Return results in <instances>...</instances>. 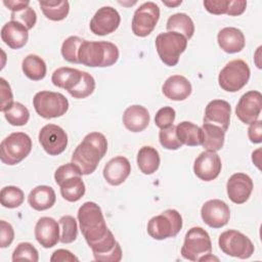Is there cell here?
Masks as SVG:
<instances>
[{"mask_svg":"<svg viewBox=\"0 0 262 262\" xmlns=\"http://www.w3.org/2000/svg\"><path fill=\"white\" fill-rule=\"evenodd\" d=\"M192 91V87L188 79L181 75H173L169 77L163 84V94L174 101L186 99Z\"/></svg>","mask_w":262,"mask_h":262,"instance_id":"21","label":"cell"},{"mask_svg":"<svg viewBox=\"0 0 262 262\" xmlns=\"http://www.w3.org/2000/svg\"><path fill=\"white\" fill-rule=\"evenodd\" d=\"M203 132L202 145L206 150L218 151L223 147L225 139V131L217 125L203 123L201 127Z\"/></svg>","mask_w":262,"mask_h":262,"instance_id":"26","label":"cell"},{"mask_svg":"<svg viewBox=\"0 0 262 262\" xmlns=\"http://www.w3.org/2000/svg\"><path fill=\"white\" fill-rule=\"evenodd\" d=\"M84 39L78 37V36H70L67 38L62 45H61V55L62 57L72 63H79L78 60V51L83 43Z\"/></svg>","mask_w":262,"mask_h":262,"instance_id":"38","label":"cell"},{"mask_svg":"<svg viewBox=\"0 0 262 262\" xmlns=\"http://www.w3.org/2000/svg\"><path fill=\"white\" fill-rule=\"evenodd\" d=\"M160 163V155L155 147L145 145L138 150L137 166L143 174L150 175L155 173L159 169Z\"/></svg>","mask_w":262,"mask_h":262,"instance_id":"29","label":"cell"},{"mask_svg":"<svg viewBox=\"0 0 262 262\" xmlns=\"http://www.w3.org/2000/svg\"><path fill=\"white\" fill-rule=\"evenodd\" d=\"M253 180L245 173L232 174L226 183V191L229 200L237 205L246 203L253 191Z\"/></svg>","mask_w":262,"mask_h":262,"instance_id":"17","label":"cell"},{"mask_svg":"<svg viewBox=\"0 0 262 262\" xmlns=\"http://www.w3.org/2000/svg\"><path fill=\"white\" fill-rule=\"evenodd\" d=\"M82 71L77 69L62 67L55 70L51 77V82L58 88H63L68 92L74 88L82 78Z\"/></svg>","mask_w":262,"mask_h":262,"instance_id":"28","label":"cell"},{"mask_svg":"<svg viewBox=\"0 0 262 262\" xmlns=\"http://www.w3.org/2000/svg\"><path fill=\"white\" fill-rule=\"evenodd\" d=\"M247 7V1L244 0H234L229 1V5L227 8V13L230 16H236L244 13Z\"/></svg>","mask_w":262,"mask_h":262,"instance_id":"50","label":"cell"},{"mask_svg":"<svg viewBox=\"0 0 262 262\" xmlns=\"http://www.w3.org/2000/svg\"><path fill=\"white\" fill-rule=\"evenodd\" d=\"M203 221L212 228H221L225 226L230 218L228 205L218 199L207 201L201 208Z\"/></svg>","mask_w":262,"mask_h":262,"instance_id":"15","label":"cell"},{"mask_svg":"<svg viewBox=\"0 0 262 262\" xmlns=\"http://www.w3.org/2000/svg\"><path fill=\"white\" fill-rule=\"evenodd\" d=\"M36 113L44 119H53L63 116L69 110V100L59 92L40 91L33 98Z\"/></svg>","mask_w":262,"mask_h":262,"instance_id":"9","label":"cell"},{"mask_svg":"<svg viewBox=\"0 0 262 262\" xmlns=\"http://www.w3.org/2000/svg\"><path fill=\"white\" fill-rule=\"evenodd\" d=\"M3 4L11 10V12L18 11L25 7H28L30 5V1H19V0H8L3 1Z\"/></svg>","mask_w":262,"mask_h":262,"instance_id":"51","label":"cell"},{"mask_svg":"<svg viewBox=\"0 0 262 262\" xmlns=\"http://www.w3.org/2000/svg\"><path fill=\"white\" fill-rule=\"evenodd\" d=\"M220 250L231 257L248 259L254 254V245L251 239L244 233L229 229L223 231L218 238Z\"/></svg>","mask_w":262,"mask_h":262,"instance_id":"10","label":"cell"},{"mask_svg":"<svg viewBox=\"0 0 262 262\" xmlns=\"http://www.w3.org/2000/svg\"><path fill=\"white\" fill-rule=\"evenodd\" d=\"M95 89V80L94 78L87 72H83L82 78L80 82L72 88L69 93L74 97L78 99L86 98L90 96Z\"/></svg>","mask_w":262,"mask_h":262,"instance_id":"37","label":"cell"},{"mask_svg":"<svg viewBox=\"0 0 262 262\" xmlns=\"http://www.w3.org/2000/svg\"><path fill=\"white\" fill-rule=\"evenodd\" d=\"M163 3L169 7H173V6H177V5H180L182 3L181 0L179 1H176V2H168V1H163Z\"/></svg>","mask_w":262,"mask_h":262,"instance_id":"53","label":"cell"},{"mask_svg":"<svg viewBox=\"0 0 262 262\" xmlns=\"http://www.w3.org/2000/svg\"><path fill=\"white\" fill-rule=\"evenodd\" d=\"M14 238V231L12 226L5 220L0 221V247L7 248L11 245Z\"/></svg>","mask_w":262,"mask_h":262,"instance_id":"46","label":"cell"},{"mask_svg":"<svg viewBox=\"0 0 262 262\" xmlns=\"http://www.w3.org/2000/svg\"><path fill=\"white\" fill-rule=\"evenodd\" d=\"M72 176H82L80 169L72 162L59 166L54 173V179H55L56 184H58V185L64 179L72 177Z\"/></svg>","mask_w":262,"mask_h":262,"instance_id":"43","label":"cell"},{"mask_svg":"<svg viewBox=\"0 0 262 262\" xmlns=\"http://www.w3.org/2000/svg\"><path fill=\"white\" fill-rule=\"evenodd\" d=\"M230 115L231 107L226 100L214 99L205 108L204 123L217 125L226 132L230 123Z\"/></svg>","mask_w":262,"mask_h":262,"instance_id":"19","label":"cell"},{"mask_svg":"<svg viewBox=\"0 0 262 262\" xmlns=\"http://www.w3.org/2000/svg\"><path fill=\"white\" fill-rule=\"evenodd\" d=\"M181 256L189 261H218L212 256V242L203 227H191L185 234L181 248Z\"/></svg>","mask_w":262,"mask_h":262,"instance_id":"4","label":"cell"},{"mask_svg":"<svg viewBox=\"0 0 262 262\" xmlns=\"http://www.w3.org/2000/svg\"><path fill=\"white\" fill-rule=\"evenodd\" d=\"M55 191L48 185H38L33 188L28 195L29 205L36 211L50 209L55 204Z\"/></svg>","mask_w":262,"mask_h":262,"instance_id":"25","label":"cell"},{"mask_svg":"<svg viewBox=\"0 0 262 262\" xmlns=\"http://www.w3.org/2000/svg\"><path fill=\"white\" fill-rule=\"evenodd\" d=\"M25 200L24 191L13 185L5 186L0 191V202L1 205L8 209H14L19 207Z\"/></svg>","mask_w":262,"mask_h":262,"instance_id":"34","label":"cell"},{"mask_svg":"<svg viewBox=\"0 0 262 262\" xmlns=\"http://www.w3.org/2000/svg\"><path fill=\"white\" fill-rule=\"evenodd\" d=\"M217 42L220 48L226 53H237L246 45L244 33L233 27H226L220 30L217 35Z\"/></svg>","mask_w":262,"mask_h":262,"instance_id":"23","label":"cell"},{"mask_svg":"<svg viewBox=\"0 0 262 262\" xmlns=\"http://www.w3.org/2000/svg\"><path fill=\"white\" fill-rule=\"evenodd\" d=\"M10 18L13 21H17V23L24 25L28 30H31L36 25L37 14L32 7L28 6L18 11L11 12Z\"/></svg>","mask_w":262,"mask_h":262,"instance_id":"41","label":"cell"},{"mask_svg":"<svg viewBox=\"0 0 262 262\" xmlns=\"http://www.w3.org/2000/svg\"><path fill=\"white\" fill-rule=\"evenodd\" d=\"M21 69L26 77L33 81H40L46 76V63L36 54L27 55L21 62Z\"/></svg>","mask_w":262,"mask_h":262,"instance_id":"32","label":"cell"},{"mask_svg":"<svg viewBox=\"0 0 262 262\" xmlns=\"http://www.w3.org/2000/svg\"><path fill=\"white\" fill-rule=\"evenodd\" d=\"M149 113L142 105L134 104L128 106L123 114V124L131 132L143 131L149 124Z\"/></svg>","mask_w":262,"mask_h":262,"instance_id":"24","label":"cell"},{"mask_svg":"<svg viewBox=\"0 0 262 262\" xmlns=\"http://www.w3.org/2000/svg\"><path fill=\"white\" fill-rule=\"evenodd\" d=\"M29 30L17 21L10 20L1 29L2 41L11 49L24 47L29 40Z\"/></svg>","mask_w":262,"mask_h":262,"instance_id":"22","label":"cell"},{"mask_svg":"<svg viewBox=\"0 0 262 262\" xmlns=\"http://www.w3.org/2000/svg\"><path fill=\"white\" fill-rule=\"evenodd\" d=\"M262 110V94L251 90L243 94L236 104L235 115L244 124H252L257 121Z\"/></svg>","mask_w":262,"mask_h":262,"instance_id":"14","label":"cell"},{"mask_svg":"<svg viewBox=\"0 0 262 262\" xmlns=\"http://www.w3.org/2000/svg\"><path fill=\"white\" fill-rule=\"evenodd\" d=\"M230 0H206L203 2L206 10L212 14H226Z\"/></svg>","mask_w":262,"mask_h":262,"instance_id":"45","label":"cell"},{"mask_svg":"<svg viewBox=\"0 0 262 262\" xmlns=\"http://www.w3.org/2000/svg\"><path fill=\"white\" fill-rule=\"evenodd\" d=\"M119 59L118 47L107 41L84 40L78 51L79 63L90 68L111 67Z\"/></svg>","mask_w":262,"mask_h":262,"instance_id":"3","label":"cell"},{"mask_svg":"<svg viewBox=\"0 0 262 262\" xmlns=\"http://www.w3.org/2000/svg\"><path fill=\"white\" fill-rule=\"evenodd\" d=\"M51 262H74L79 261V259L70 251L64 249L56 250L52 253V256L50 257Z\"/></svg>","mask_w":262,"mask_h":262,"instance_id":"49","label":"cell"},{"mask_svg":"<svg viewBox=\"0 0 262 262\" xmlns=\"http://www.w3.org/2000/svg\"><path fill=\"white\" fill-rule=\"evenodd\" d=\"M166 28L168 32L181 34L187 40L190 39L194 33V24L192 19L186 13L182 12L172 14L167 20Z\"/></svg>","mask_w":262,"mask_h":262,"instance_id":"30","label":"cell"},{"mask_svg":"<svg viewBox=\"0 0 262 262\" xmlns=\"http://www.w3.org/2000/svg\"><path fill=\"white\" fill-rule=\"evenodd\" d=\"M159 140L163 147L171 150H176L182 146L176 135V126L171 125L167 128L161 129L159 133Z\"/></svg>","mask_w":262,"mask_h":262,"instance_id":"40","label":"cell"},{"mask_svg":"<svg viewBox=\"0 0 262 262\" xmlns=\"http://www.w3.org/2000/svg\"><path fill=\"white\" fill-rule=\"evenodd\" d=\"M175 116H176V113L173 107L163 106L157 112V114L155 116V124L160 129L167 128V127L173 125Z\"/></svg>","mask_w":262,"mask_h":262,"instance_id":"42","label":"cell"},{"mask_svg":"<svg viewBox=\"0 0 262 262\" xmlns=\"http://www.w3.org/2000/svg\"><path fill=\"white\" fill-rule=\"evenodd\" d=\"M131 173V165L127 158L118 156L111 159L103 168V177L113 186L122 184Z\"/></svg>","mask_w":262,"mask_h":262,"instance_id":"20","label":"cell"},{"mask_svg":"<svg viewBox=\"0 0 262 262\" xmlns=\"http://www.w3.org/2000/svg\"><path fill=\"white\" fill-rule=\"evenodd\" d=\"M0 97H1V106L0 111L5 113L8 108L12 106L13 102V95L10 88V85L6 82L4 78H0Z\"/></svg>","mask_w":262,"mask_h":262,"instance_id":"44","label":"cell"},{"mask_svg":"<svg viewBox=\"0 0 262 262\" xmlns=\"http://www.w3.org/2000/svg\"><path fill=\"white\" fill-rule=\"evenodd\" d=\"M77 217L81 232L90 248L102 242L111 232L100 207L94 202L84 203L79 208Z\"/></svg>","mask_w":262,"mask_h":262,"instance_id":"2","label":"cell"},{"mask_svg":"<svg viewBox=\"0 0 262 262\" xmlns=\"http://www.w3.org/2000/svg\"><path fill=\"white\" fill-rule=\"evenodd\" d=\"M221 159L216 151L205 150L201 152L194 161L193 172L203 181H212L221 172Z\"/></svg>","mask_w":262,"mask_h":262,"instance_id":"16","label":"cell"},{"mask_svg":"<svg viewBox=\"0 0 262 262\" xmlns=\"http://www.w3.org/2000/svg\"><path fill=\"white\" fill-rule=\"evenodd\" d=\"M176 135L178 140L187 146H198L202 145L203 142V132L201 127L198 125L184 121L176 126Z\"/></svg>","mask_w":262,"mask_h":262,"instance_id":"27","label":"cell"},{"mask_svg":"<svg viewBox=\"0 0 262 262\" xmlns=\"http://www.w3.org/2000/svg\"><path fill=\"white\" fill-rule=\"evenodd\" d=\"M121 16L112 6L99 8L90 20V31L97 36H105L114 33L120 26Z\"/></svg>","mask_w":262,"mask_h":262,"instance_id":"13","label":"cell"},{"mask_svg":"<svg viewBox=\"0 0 262 262\" xmlns=\"http://www.w3.org/2000/svg\"><path fill=\"white\" fill-rule=\"evenodd\" d=\"M32 261L37 262L39 260V254L37 249L31 243H20L16 246L12 253V261Z\"/></svg>","mask_w":262,"mask_h":262,"instance_id":"39","label":"cell"},{"mask_svg":"<svg viewBox=\"0 0 262 262\" xmlns=\"http://www.w3.org/2000/svg\"><path fill=\"white\" fill-rule=\"evenodd\" d=\"M248 136L251 142L261 143L262 141V121L257 120L250 124L248 128Z\"/></svg>","mask_w":262,"mask_h":262,"instance_id":"48","label":"cell"},{"mask_svg":"<svg viewBox=\"0 0 262 262\" xmlns=\"http://www.w3.org/2000/svg\"><path fill=\"white\" fill-rule=\"evenodd\" d=\"M4 117L12 126H24L30 119V112L23 103L14 102L12 106L4 113Z\"/></svg>","mask_w":262,"mask_h":262,"instance_id":"35","label":"cell"},{"mask_svg":"<svg viewBox=\"0 0 262 262\" xmlns=\"http://www.w3.org/2000/svg\"><path fill=\"white\" fill-rule=\"evenodd\" d=\"M94 259L96 261H100V262H119V261H121L122 249H121L120 244L117 242V244L113 250H111L110 252H106L104 254L98 255V256L94 257Z\"/></svg>","mask_w":262,"mask_h":262,"instance_id":"47","label":"cell"},{"mask_svg":"<svg viewBox=\"0 0 262 262\" xmlns=\"http://www.w3.org/2000/svg\"><path fill=\"white\" fill-rule=\"evenodd\" d=\"M39 142L48 155L58 156L67 148L68 135L61 127L47 124L39 132Z\"/></svg>","mask_w":262,"mask_h":262,"instance_id":"12","label":"cell"},{"mask_svg":"<svg viewBox=\"0 0 262 262\" xmlns=\"http://www.w3.org/2000/svg\"><path fill=\"white\" fill-rule=\"evenodd\" d=\"M32 150V139L24 132H13L0 144V159L5 165L13 166L26 159Z\"/></svg>","mask_w":262,"mask_h":262,"instance_id":"5","label":"cell"},{"mask_svg":"<svg viewBox=\"0 0 262 262\" xmlns=\"http://www.w3.org/2000/svg\"><path fill=\"white\" fill-rule=\"evenodd\" d=\"M43 14L50 20L64 19L70 11V3L66 1H39Z\"/></svg>","mask_w":262,"mask_h":262,"instance_id":"33","label":"cell"},{"mask_svg":"<svg viewBox=\"0 0 262 262\" xmlns=\"http://www.w3.org/2000/svg\"><path fill=\"white\" fill-rule=\"evenodd\" d=\"M106 151L107 141L105 136L100 132H90L74 150L72 163L80 169L82 175H89L96 170L98 163Z\"/></svg>","mask_w":262,"mask_h":262,"instance_id":"1","label":"cell"},{"mask_svg":"<svg viewBox=\"0 0 262 262\" xmlns=\"http://www.w3.org/2000/svg\"><path fill=\"white\" fill-rule=\"evenodd\" d=\"M251 71L243 59H233L227 62L218 76L219 86L227 92L241 90L250 79Z\"/></svg>","mask_w":262,"mask_h":262,"instance_id":"8","label":"cell"},{"mask_svg":"<svg viewBox=\"0 0 262 262\" xmlns=\"http://www.w3.org/2000/svg\"><path fill=\"white\" fill-rule=\"evenodd\" d=\"M187 47V39L175 32L161 33L156 38V49L161 60L168 67L178 63L180 55Z\"/></svg>","mask_w":262,"mask_h":262,"instance_id":"7","label":"cell"},{"mask_svg":"<svg viewBox=\"0 0 262 262\" xmlns=\"http://www.w3.org/2000/svg\"><path fill=\"white\" fill-rule=\"evenodd\" d=\"M182 217L175 209H167L154 216L147 223V233L154 239L162 241L176 236L182 228Z\"/></svg>","mask_w":262,"mask_h":262,"instance_id":"6","label":"cell"},{"mask_svg":"<svg viewBox=\"0 0 262 262\" xmlns=\"http://www.w3.org/2000/svg\"><path fill=\"white\" fill-rule=\"evenodd\" d=\"M160 18V8L151 1L144 2L134 12L132 32L137 37L148 36L156 28Z\"/></svg>","mask_w":262,"mask_h":262,"instance_id":"11","label":"cell"},{"mask_svg":"<svg viewBox=\"0 0 262 262\" xmlns=\"http://www.w3.org/2000/svg\"><path fill=\"white\" fill-rule=\"evenodd\" d=\"M59 223L51 217H41L35 225V237L45 249L54 247L60 239Z\"/></svg>","mask_w":262,"mask_h":262,"instance_id":"18","label":"cell"},{"mask_svg":"<svg viewBox=\"0 0 262 262\" xmlns=\"http://www.w3.org/2000/svg\"><path fill=\"white\" fill-rule=\"evenodd\" d=\"M58 223L61 231L59 242L62 244H71L76 241L78 236V225L76 219L71 215H64L60 217Z\"/></svg>","mask_w":262,"mask_h":262,"instance_id":"36","label":"cell"},{"mask_svg":"<svg viewBox=\"0 0 262 262\" xmlns=\"http://www.w3.org/2000/svg\"><path fill=\"white\" fill-rule=\"evenodd\" d=\"M61 196L71 203L78 202L85 194V183L81 176H72L64 179L60 184Z\"/></svg>","mask_w":262,"mask_h":262,"instance_id":"31","label":"cell"},{"mask_svg":"<svg viewBox=\"0 0 262 262\" xmlns=\"http://www.w3.org/2000/svg\"><path fill=\"white\" fill-rule=\"evenodd\" d=\"M260 152H261V148H258L252 154V161L257 166L258 169H260Z\"/></svg>","mask_w":262,"mask_h":262,"instance_id":"52","label":"cell"}]
</instances>
